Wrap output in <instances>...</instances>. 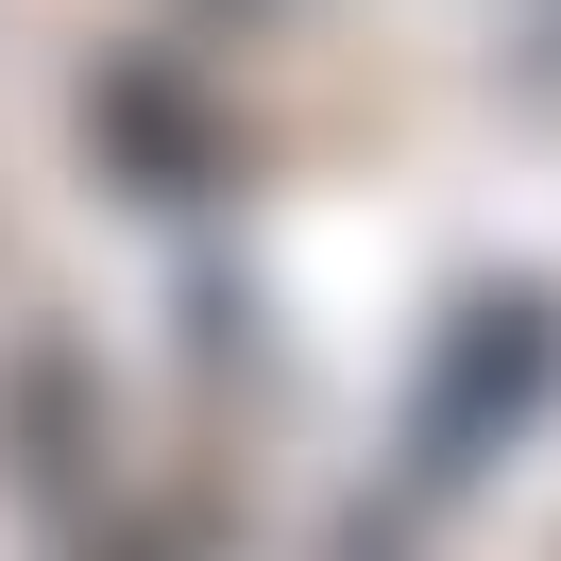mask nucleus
I'll return each instance as SVG.
<instances>
[{"label":"nucleus","mask_w":561,"mask_h":561,"mask_svg":"<svg viewBox=\"0 0 561 561\" xmlns=\"http://www.w3.org/2000/svg\"><path fill=\"white\" fill-rule=\"evenodd\" d=\"M85 153H119V171H153V205H187V187H221V103L171 51H137V69L85 85Z\"/></svg>","instance_id":"1"}]
</instances>
